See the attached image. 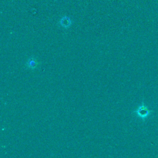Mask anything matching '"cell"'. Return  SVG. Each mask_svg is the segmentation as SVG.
<instances>
[{"label": "cell", "instance_id": "6da1fadb", "mask_svg": "<svg viewBox=\"0 0 158 158\" xmlns=\"http://www.w3.org/2000/svg\"><path fill=\"white\" fill-rule=\"evenodd\" d=\"M151 113L152 111L149 110L148 108L146 106H145L143 101L142 102L140 106L134 111V113H135L138 117L141 118L143 120H145Z\"/></svg>", "mask_w": 158, "mask_h": 158}, {"label": "cell", "instance_id": "7a4b0ae2", "mask_svg": "<svg viewBox=\"0 0 158 158\" xmlns=\"http://www.w3.org/2000/svg\"><path fill=\"white\" fill-rule=\"evenodd\" d=\"M40 65L41 63L34 56L30 57L25 63L26 68L33 71L37 69Z\"/></svg>", "mask_w": 158, "mask_h": 158}, {"label": "cell", "instance_id": "3957f363", "mask_svg": "<svg viewBox=\"0 0 158 158\" xmlns=\"http://www.w3.org/2000/svg\"><path fill=\"white\" fill-rule=\"evenodd\" d=\"M59 23L63 27L69 28L71 25V20L69 17L67 16H64L61 19Z\"/></svg>", "mask_w": 158, "mask_h": 158}]
</instances>
